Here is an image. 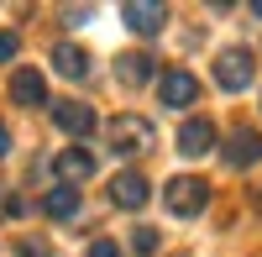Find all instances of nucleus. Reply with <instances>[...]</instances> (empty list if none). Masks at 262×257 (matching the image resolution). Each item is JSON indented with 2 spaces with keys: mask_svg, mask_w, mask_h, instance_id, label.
Returning <instances> with one entry per match:
<instances>
[{
  "mask_svg": "<svg viewBox=\"0 0 262 257\" xmlns=\"http://www.w3.org/2000/svg\"><path fill=\"white\" fill-rule=\"evenodd\" d=\"M121 21L137 37H158L163 27H168V6H147V0H126L121 6Z\"/></svg>",
  "mask_w": 262,
  "mask_h": 257,
  "instance_id": "423d86ee",
  "label": "nucleus"
},
{
  "mask_svg": "<svg viewBox=\"0 0 262 257\" xmlns=\"http://www.w3.org/2000/svg\"><path fill=\"white\" fill-rule=\"evenodd\" d=\"M11 100L27 105V111L48 105V79H42V69H16L11 74Z\"/></svg>",
  "mask_w": 262,
  "mask_h": 257,
  "instance_id": "9d476101",
  "label": "nucleus"
},
{
  "mask_svg": "<svg viewBox=\"0 0 262 257\" xmlns=\"http://www.w3.org/2000/svg\"><path fill=\"white\" fill-rule=\"evenodd\" d=\"M79 210H84V200H79V189H69V184H58V189L42 195V216H53V221H74Z\"/></svg>",
  "mask_w": 262,
  "mask_h": 257,
  "instance_id": "f8f14e48",
  "label": "nucleus"
},
{
  "mask_svg": "<svg viewBox=\"0 0 262 257\" xmlns=\"http://www.w3.org/2000/svg\"><path fill=\"white\" fill-rule=\"evenodd\" d=\"M205 153H215V121L194 116L179 126V158H205Z\"/></svg>",
  "mask_w": 262,
  "mask_h": 257,
  "instance_id": "6e6552de",
  "label": "nucleus"
},
{
  "mask_svg": "<svg viewBox=\"0 0 262 257\" xmlns=\"http://www.w3.org/2000/svg\"><path fill=\"white\" fill-rule=\"evenodd\" d=\"M158 100H163V111H184V105L200 100V79H194L189 69H163V79H158Z\"/></svg>",
  "mask_w": 262,
  "mask_h": 257,
  "instance_id": "20e7f679",
  "label": "nucleus"
},
{
  "mask_svg": "<svg viewBox=\"0 0 262 257\" xmlns=\"http://www.w3.org/2000/svg\"><path fill=\"white\" fill-rule=\"evenodd\" d=\"M252 16H257V21H262V6H252Z\"/></svg>",
  "mask_w": 262,
  "mask_h": 257,
  "instance_id": "aec40b11",
  "label": "nucleus"
},
{
  "mask_svg": "<svg viewBox=\"0 0 262 257\" xmlns=\"http://www.w3.org/2000/svg\"><path fill=\"white\" fill-rule=\"evenodd\" d=\"M147 195H152V189H147V179L137 174V168H126V174L111 179V205H116V210H142Z\"/></svg>",
  "mask_w": 262,
  "mask_h": 257,
  "instance_id": "1a4fd4ad",
  "label": "nucleus"
},
{
  "mask_svg": "<svg viewBox=\"0 0 262 257\" xmlns=\"http://www.w3.org/2000/svg\"><path fill=\"white\" fill-rule=\"evenodd\" d=\"M252 79H257V58H252V48H226L221 58H215V84H221L226 95L247 90Z\"/></svg>",
  "mask_w": 262,
  "mask_h": 257,
  "instance_id": "7ed1b4c3",
  "label": "nucleus"
},
{
  "mask_svg": "<svg viewBox=\"0 0 262 257\" xmlns=\"http://www.w3.org/2000/svg\"><path fill=\"white\" fill-rule=\"evenodd\" d=\"M90 257H121V247H116V242H111V237H100V242H95V247H90Z\"/></svg>",
  "mask_w": 262,
  "mask_h": 257,
  "instance_id": "f3484780",
  "label": "nucleus"
},
{
  "mask_svg": "<svg viewBox=\"0 0 262 257\" xmlns=\"http://www.w3.org/2000/svg\"><path fill=\"white\" fill-rule=\"evenodd\" d=\"M53 126L84 142V137H90L100 121H95V111H90V105H79V100H58V105H53Z\"/></svg>",
  "mask_w": 262,
  "mask_h": 257,
  "instance_id": "0eeeda50",
  "label": "nucleus"
},
{
  "mask_svg": "<svg viewBox=\"0 0 262 257\" xmlns=\"http://www.w3.org/2000/svg\"><path fill=\"white\" fill-rule=\"evenodd\" d=\"M0 158H11V132L0 126Z\"/></svg>",
  "mask_w": 262,
  "mask_h": 257,
  "instance_id": "6ab92c4d",
  "label": "nucleus"
},
{
  "mask_svg": "<svg viewBox=\"0 0 262 257\" xmlns=\"http://www.w3.org/2000/svg\"><path fill=\"white\" fill-rule=\"evenodd\" d=\"M21 257H53L48 242H21Z\"/></svg>",
  "mask_w": 262,
  "mask_h": 257,
  "instance_id": "a211bd4d",
  "label": "nucleus"
},
{
  "mask_svg": "<svg viewBox=\"0 0 262 257\" xmlns=\"http://www.w3.org/2000/svg\"><path fill=\"white\" fill-rule=\"evenodd\" d=\"M163 205L173 210V216H200V210L210 205V184L205 179H194V174H179V179H168L163 184Z\"/></svg>",
  "mask_w": 262,
  "mask_h": 257,
  "instance_id": "f257e3e1",
  "label": "nucleus"
},
{
  "mask_svg": "<svg viewBox=\"0 0 262 257\" xmlns=\"http://www.w3.org/2000/svg\"><path fill=\"white\" fill-rule=\"evenodd\" d=\"M16 48H21V37H16V32H0V63H11Z\"/></svg>",
  "mask_w": 262,
  "mask_h": 257,
  "instance_id": "dca6fc26",
  "label": "nucleus"
},
{
  "mask_svg": "<svg viewBox=\"0 0 262 257\" xmlns=\"http://www.w3.org/2000/svg\"><path fill=\"white\" fill-rule=\"evenodd\" d=\"M158 247H163V242H158V231H152V226H137V231H131V252H137V257H152Z\"/></svg>",
  "mask_w": 262,
  "mask_h": 257,
  "instance_id": "2eb2a0df",
  "label": "nucleus"
},
{
  "mask_svg": "<svg viewBox=\"0 0 262 257\" xmlns=\"http://www.w3.org/2000/svg\"><path fill=\"white\" fill-rule=\"evenodd\" d=\"M53 69L63 79H90V53H84L79 42H58L53 48Z\"/></svg>",
  "mask_w": 262,
  "mask_h": 257,
  "instance_id": "ddd939ff",
  "label": "nucleus"
},
{
  "mask_svg": "<svg viewBox=\"0 0 262 257\" xmlns=\"http://www.w3.org/2000/svg\"><path fill=\"white\" fill-rule=\"evenodd\" d=\"M226 163L231 168H252V163H262V132H231L226 137Z\"/></svg>",
  "mask_w": 262,
  "mask_h": 257,
  "instance_id": "9b49d317",
  "label": "nucleus"
},
{
  "mask_svg": "<svg viewBox=\"0 0 262 257\" xmlns=\"http://www.w3.org/2000/svg\"><path fill=\"white\" fill-rule=\"evenodd\" d=\"M152 69H158V58H152V53H126V58H116V79L131 84V90H137V84H147Z\"/></svg>",
  "mask_w": 262,
  "mask_h": 257,
  "instance_id": "4468645a",
  "label": "nucleus"
},
{
  "mask_svg": "<svg viewBox=\"0 0 262 257\" xmlns=\"http://www.w3.org/2000/svg\"><path fill=\"white\" fill-rule=\"evenodd\" d=\"M111 142H116V153H126V158H147L152 147H158V132H152L147 116H116L111 121Z\"/></svg>",
  "mask_w": 262,
  "mask_h": 257,
  "instance_id": "f03ea898",
  "label": "nucleus"
},
{
  "mask_svg": "<svg viewBox=\"0 0 262 257\" xmlns=\"http://www.w3.org/2000/svg\"><path fill=\"white\" fill-rule=\"evenodd\" d=\"M53 174L69 184V189H79L84 179H95V153H90L84 142H74L69 153H58V158H53Z\"/></svg>",
  "mask_w": 262,
  "mask_h": 257,
  "instance_id": "39448f33",
  "label": "nucleus"
}]
</instances>
